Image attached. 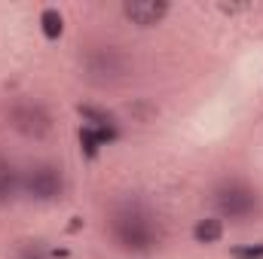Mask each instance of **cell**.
I'll return each mask as SVG.
<instances>
[{
  "label": "cell",
  "mask_w": 263,
  "mask_h": 259,
  "mask_svg": "<svg viewBox=\"0 0 263 259\" xmlns=\"http://www.w3.org/2000/svg\"><path fill=\"white\" fill-rule=\"evenodd\" d=\"M110 229H114V238L123 250L132 253H147L159 244V223L156 217L150 213V207L144 201H123L114 217H110Z\"/></svg>",
  "instance_id": "6da1fadb"
},
{
  "label": "cell",
  "mask_w": 263,
  "mask_h": 259,
  "mask_svg": "<svg viewBox=\"0 0 263 259\" xmlns=\"http://www.w3.org/2000/svg\"><path fill=\"white\" fill-rule=\"evenodd\" d=\"M22 189L34 201H55L65 192V174L59 165H49V162L31 165L22 177Z\"/></svg>",
  "instance_id": "7a4b0ae2"
},
{
  "label": "cell",
  "mask_w": 263,
  "mask_h": 259,
  "mask_svg": "<svg viewBox=\"0 0 263 259\" xmlns=\"http://www.w3.org/2000/svg\"><path fill=\"white\" fill-rule=\"evenodd\" d=\"M214 204L230 220H245L257 210V192L242 180H227L214 189Z\"/></svg>",
  "instance_id": "3957f363"
},
{
  "label": "cell",
  "mask_w": 263,
  "mask_h": 259,
  "mask_svg": "<svg viewBox=\"0 0 263 259\" xmlns=\"http://www.w3.org/2000/svg\"><path fill=\"white\" fill-rule=\"evenodd\" d=\"M12 125L25 137H43L49 131V113L40 104H18L12 110Z\"/></svg>",
  "instance_id": "277c9868"
},
{
  "label": "cell",
  "mask_w": 263,
  "mask_h": 259,
  "mask_svg": "<svg viewBox=\"0 0 263 259\" xmlns=\"http://www.w3.org/2000/svg\"><path fill=\"white\" fill-rule=\"evenodd\" d=\"M123 12L129 15L135 25L150 28V25H156V21H162V18H165L168 3H165V0H129V3L123 6Z\"/></svg>",
  "instance_id": "5b68a950"
},
{
  "label": "cell",
  "mask_w": 263,
  "mask_h": 259,
  "mask_svg": "<svg viewBox=\"0 0 263 259\" xmlns=\"http://www.w3.org/2000/svg\"><path fill=\"white\" fill-rule=\"evenodd\" d=\"M123 64H126L123 55H120L117 49H110V46H107V49H95V52L89 55V70L98 73V76H104V79L114 76V73H120Z\"/></svg>",
  "instance_id": "8992f818"
},
{
  "label": "cell",
  "mask_w": 263,
  "mask_h": 259,
  "mask_svg": "<svg viewBox=\"0 0 263 259\" xmlns=\"http://www.w3.org/2000/svg\"><path fill=\"white\" fill-rule=\"evenodd\" d=\"M18 189H22V177H18L15 165H12L9 159H3V156H0V204L12 201Z\"/></svg>",
  "instance_id": "52a82bcc"
},
{
  "label": "cell",
  "mask_w": 263,
  "mask_h": 259,
  "mask_svg": "<svg viewBox=\"0 0 263 259\" xmlns=\"http://www.w3.org/2000/svg\"><path fill=\"white\" fill-rule=\"evenodd\" d=\"M117 137V131H98V128H80V143H83V153L89 156V159H95L98 156V146H104L107 140H114Z\"/></svg>",
  "instance_id": "ba28073f"
},
{
  "label": "cell",
  "mask_w": 263,
  "mask_h": 259,
  "mask_svg": "<svg viewBox=\"0 0 263 259\" xmlns=\"http://www.w3.org/2000/svg\"><path fill=\"white\" fill-rule=\"evenodd\" d=\"M220 235H223V223L217 217L199 220L196 229H193V238H196L199 244H214V241H220Z\"/></svg>",
  "instance_id": "9c48e42d"
},
{
  "label": "cell",
  "mask_w": 263,
  "mask_h": 259,
  "mask_svg": "<svg viewBox=\"0 0 263 259\" xmlns=\"http://www.w3.org/2000/svg\"><path fill=\"white\" fill-rule=\"evenodd\" d=\"M80 113H83V119H89V122H92L89 128L117 131V128H114V116H110V113H104V110H98V107H89V104H83V107H80Z\"/></svg>",
  "instance_id": "30bf717a"
},
{
  "label": "cell",
  "mask_w": 263,
  "mask_h": 259,
  "mask_svg": "<svg viewBox=\"0 0 263 259\" xmlns=\"http://www.w3.org/2000/svg\"><path fill=\"white\" fill-rule=\"evenodd\" d=\"M40 25H43V34H46L49 40H59L62 31H65V21H62V12H59V9H43Z\"/></svg>",
  "instance_id": "8fae6325"
},
{
  "label": "cell",
  "mask_w": 263,
  "mask_h": 259,
  "mask_svg": "<svg viewBox=\"0 0 263 259\" xmlns=\"http://www.w3.org/2000/svg\"><path fill=\"white\" fill-rule=\"evenodd\" d=\"M233 256L236 259H263V244H254V247H236Z\"/></svg>",
  "instance_id": "7c38bea8"
}]
</instances>
